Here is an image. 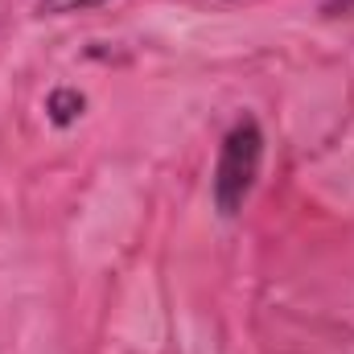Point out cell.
Returning a JSON list of instances; mask_svg holds the SVG:
<instances>
[{
  "instance_id": "cell-2",
  "label": "cell",
  "mask_w": 354,
  "mask_h": 354,
  "mask_svg": "<svg viewBox=\"0 0 354 354\" xmlns=\"http://www.w3.org/2000/svg\"><path fill=\"white\" fill-rule=\"evenodd\" d=\"M83 111H87V95H83L79 87H54L50 95H46V120H50L54 128L79 124Z\"/></svg>"
},
{
  "instance_id": "cell-1",
  "label": "cell",
  "mask_w": 354,
  "mask_h": 354,
  "mask_svg": "<svg viewBox=\"0 0 354 354\" xmlns=\"http://www.w3.org/2000/svg\"><path fill=\"white\" fill-rule=\"evenodd\" d=\"M264 128L256 115H239L214 157V174H210V202L223 218H239V210L248 206L260 169H264Z\"/></svg>"
},
{
  "instance_id": "cell-4",
  "label": "cell",
  "mask_w": 354,
  "mask_h": 354,
  "mask_svg": "<svg viewBox=\"0 0 354 354\" xmlns=\"http://www.w3.org/2000/svg\"><path fill=\"white\" fill-rule=\"evenodd\" d=\"M322 17H330V21L354 17V0H322Z\"/></svg>"
},
{
  "instance_id": "cell-3",
  "label": "cell",
  "mask_w": 354,
  "mask_h": 354,
  "mask_svg": "<svg viewBox=\"0 0 354 354\" xmlns=\"http://www.w3.org/2000/svg\"><path fill=\"white\" fill-rule=\"evenodd\" d=\"M107 0H33V12L37 17H75V12H91Z\"/></svg>"
}]
</instances>
